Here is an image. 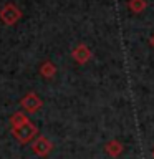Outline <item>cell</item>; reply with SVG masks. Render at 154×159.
I'll return each instance as SVG.
<instances>
[{
  "label": "cell",
  "mask_w": 154,
  "mask_h": 159,
  "mask_svg": "<svg viewBox=\"0 0 154 159\" xmlns=\"http://www.w3.org/2000/svg\"><path fill=\"white\" fill-rule=\"evenodd\" d=\"M12 134H13V138L17 139L18 143L27 144L30 141H35V136L38 134V128L35 126L32 121H28V123H25L23 126H20V128H13Z\"/></svg>",
  "instance_id": "6da1fadb"
},
{
  "label": "cell",
  "mask_w": 154,
  "mask_h": 159,
  "mask_svg": "<svg viewBox=\"0 0 154 159\" xmlns=\"http://www.w3.org/2000/svg\"><path fill=\"white\" fill-rule=\"evenodd\" d=\"M22 18V10H20L15 3H5L2 8H0V20L5 25H15L18 20Z\"/></svg>",
  "instance_id": "7a4b0ae2"
},
{
  "label": "cell",
  "mask_w": 154,
  "mask_h": 159,
  "mask_svg": "<svg viewBox=\"0 0 154 159\" xmlns=\"http://www.w3.org/2000/svg\"><path fill=\"white\" fill-rule=\"evenodd\" d=\"M20 106H22V109L25 113H37L38 109L43 106V101L40 99L38 94L27 93L22 99H20Z\"/></svg>",
  "instance_id": "3957f363"
},
{
  "label": "cell",
  "mask_w": 154,
  "mask_h": 159,
  "mask_svg": "<svg viewBox=\"0 0 154 159\" xmlns=\"http://www.w3.org/2000/svg\"><path fill=\"white\" fill-rule=\"evenodd\" d=\"M32 151L40 157H47L50 152L53 151V143L45 136H38L35 141L32 143Z\"/></svg>",
  "instance_id": "277c9868"
},
{
  "label": "cell",
  "mask_w": 154,
  "mask_h": 159,
  "mask_svg": "<svg viewBox=\"0 0 154 159\" xmlns=\"http://www.w3.org/2000/svg\"><path fill=\"white\" fill-rule=\"evenodd\" d=\"M71 57H73V60H75L76 63L84 65L89 58H91V52H89V48L86 47V45H83V43H81V45H78V47H75V48H73Z\"/></svg>",
  "instance_id": "5b68a950"
},
{
  "label": "cell",
  "mask_w": 154,
  "mask_h": 159,
  "mask_svg": "<svg viewBox=\"0 0 154 159\" xmlns=\"http://www.w3.org/2000/svg\"><path fill=\"white\" fill-rule=\"evenodd\" d=\"M104 151H106V154L109 157H119L124 151V146L118 139H111V141H108L104 144Z\"/></svg>",
  "instance_id": "8992f818"
},
{
  "label": "cell",
  "mask_w": 154,
  "mask_h": 159,
  "mask_svg": "<svg viewBox=\"0 0 154 159\" xmlns=\"http://www.w3.org/2000/svg\"><path fill=\"white\" fill-rule=\"evenodd\" d=\"M30 119H28V116L25 113H22V111H17V113H13L12 116H10V128H20V126H23L25 123H28Z\"/></svg>",
  "instance_id": "52a82bcc"
},
{
  "label": "cell",
  "mask_w": 154,
  "mask_h": 159,
  "mask_svg": "<svg viewBox=\"0 0 154 159\" xmlns=\"http://www.w3.org/2000/svg\"><path fill=\"white\" fill-rule=\"evenodd\" d=\"M40 75L47 80H52L55 75H57V66L52 61H45L42 66H40Z\"/></svg>",
  "instance_id": "ba28073f"
},
{
  "label": "cell",
  "mask_w": 154,
  "mask_h": 159,
  "mask_svg": "<svg viewBox=\"0 0 154 159\" xmlns=\"http://www.w3.org/2000/svg\"><path fill=\"white\" fill-rule=\"evenodd\" d=\"M146 7H147L146 0H129L128 2V8L131 10L133 13H141L146 10Z\"/></svg>",
  "instance_id": "9c48e42d"
},
{
  "label": "cell",
  "mask_w": 154,
  "mask_h": 159,
  "mask_svg": "<svg viewBox=\"0 0 154 159\" xmlns=\"http://www.w3.org/2000/svg\"><path fill=\"white\" fill-rule=\"evenodd\" d=\"M151 45H152V47H154V35H152V37H151Z\"/></svg>",
  "instance_id": "30bf717a"
},
{
  "label": "cell",
  "mask_w": 154,
  "mask_h": 159,
  "mask_svg": "<svg viewBox=\"0 0 154 159\" xmlns=\"http://www.w3.org/2000/svg\"><path fill=\"white\" fill-rule=\"evenodd\" d=\"M152 157H154V149H152Z\"/></svg>",
  "instance_id": "8fae6325"
}]
</instances>
